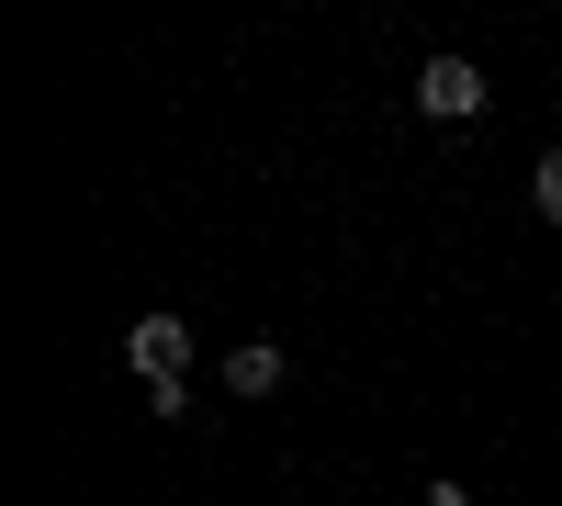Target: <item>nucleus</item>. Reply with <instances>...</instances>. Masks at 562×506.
<instances>
[{"label":"nucleus","mask_w":562,"mask_h":506,"mask_svg":"<svg viewBox=\"0 0 562 506\" xmlns=\"http://www.w3.org/2000/svg\"><path fill=\"white\" fill-rule=\"evenodd\" d=\"M124 360H135V383H180L192 327H180V315H135V327H124Z\"/></svg>","instance_id":"obj_2"},{"label":"nucleus","mask_w":562,"mask_h":506,"mask_svg":"<svg viewBox=\"0 0 562 506\" xmlns=\"http://www.w3.org/2000/svg\"><path fill=\"white\" fill-rule=\"evenodd\" d=\"M416 113H428V124H473L484 113V68L473 57H428V68H416Z\"/></svg>","instance_id":"obj_1"},{"label":"nucleus","mask_w":562,"mask_h":506,"mask_svg":"<svg viewBox=\"0 0 562 506\" xmlns=\"http://www.w3.org/2000/svg\"><path fill=\"white\" fill-rule=\"evenodd\" d=\"M529 192H540V214H551V225H562V147H551V158H540V169H529Z\"/></svg>","instance_id":"obj_4"},{"label":"nucleus","mask_w":562,"mask_h":506,"mask_svg":"<svg viewBox=\"0 0 562 506\" xmlns=\"http://www.w3.org/2000/svg\"><path fill=\"white\" fill-rule=\"evenodd\" d=\"M225 394H237V405L281 394V349H270V338H237V349H225Z\"/></svg>","instance_id":"obj_3"}]
</instances>
